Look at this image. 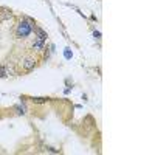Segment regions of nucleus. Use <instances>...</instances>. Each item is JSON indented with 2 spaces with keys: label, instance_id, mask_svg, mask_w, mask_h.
Masks as SVG:
<instances>
[{
  "label": "nucleus",
  "instance_id": "1",
  "mask_svg": "<svg viewBox=\"0 0 155 155\" xmlns=\"http://www.w3.org/2000/svg\"><path fill=\"white\" fill-rule=\"evenodd\" d=\"M33 30H34L33 20L28 19V17H22V19L17 20L16 27H14V37L16 39H27V37L31 36Z\"/></svg>",
  "mask_w": 155,
  "mask_h": 155
},
{
  "label": "nucleus",
  "instance_id": "2",
  "mask_svg": "<svg viewBox=\"0 0 155 155\" xmlns=\"http://www.w3.org/2000/svg\"><path fill=\"white\" fill-rule=\"evenodd\" d=\"M37 64H39V59L34 58L33 54H27V56H23L19 62V70L23 71V73H30L33 71L36 67H37Z\"/></svg>",
  "mask_w": 155,
  "mask_h": 155
},
{
  "label": "nucleus",
  "instance_id": "3",
  "mask_svg": "<svg viewBox=\"0 0 155 155\" xmlns=\"http://www.w3.org/2000/svg\"><path fill=\"white\" fill-rule=\"evenodd\" d=\"M30 48H31V51L41 53V51L45 48V41H42V39H39V37H36V36H34V39H33V42H31Z\"/></svg>",
  "mask_w": 155,
  "mask_h": 155
},
{
  "label": "nucleus",
  "instance_id": "4",
  "mask_svg": "<svg viewBox=\"0 0 155 155\" xmlns=\"http://www.w3.org/2000/svg\"><path fill=\"white\" fill-rule=\"evenodd\" d=\"M12 17H14V14H12V11H11L9 8L0 6V23L8 22V20H11Z\"/></svg>",
  "mask_w": 155,
  "mask_h": 155
},
{
  "label": "nucleus",
  "instance_id": "5",
  "mask_svg": "<svg viewBox=\"0 0 155 155\" xmlns=\"http://www.w3.org/2000/svg\"><path fill=\"white\" fill-rule=\"evenodd\" d=\"M33 31H34L36 37H39V39H42V41H45V42H47V39H48V34H47V33H45V31H44L42 28H39L37 25H34V30H33Z\"/></svg>",
  "mask_w": 155,
  "mask_h": 155
},
{
  "label": "nucleus",
  "instance_id": "6",
  "mask_svg": "<svg viewBox=\"0 0 155 155\" xmlns=\"http://www.w3.org/2000/svg\"><path fill=\"white\" fill-rule=\"evenodd\" d=\"M14 110H16L17 115H25V113H27V107H25L23 104H17V106H14Z\"/></svg>",
  "mask_w": 155,
  "mask_h": 155
},
{
  "label": "nucleus",
  "instance_id": "7",
  "mask_svg": "<svg viewBox=\"0 0 155 155\" xmlns=\"http://www.w3.org/2000/svg\"><path fill=\"white\" fill-rule=\"evenodd\" d=\"M33 101H34V102H39V104H41V102H45V101H47V98H33Z\"/></svg>",
  "mask_w": 155,
  "mask_h": 155
},
{
  "label": "nucleus",
  "instance_id": "8",
  "mask_svg": "<svg viewBox=\"0 0 155 155\" xmlns=\"http://www.w3.org/2000/svg\"><path fill=\"white\" fill-rule=\"evenodd\" d=\"M93 36H95L96 39H101V33H99V31H93Z\"/></svg>",
  "mask_w": 155,
  "mask_h": 155
}]
</instances>
